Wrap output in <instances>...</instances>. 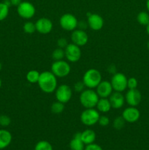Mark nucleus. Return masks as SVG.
I'll list each match as a JSON object with an SVG mask.
<instances>
[{
    "label": "nucleus",
    "mask_w": 149,
    "mask_h": 150,
    "mask_svg": "<svg viewBox=\"0 0 149 150\" xmlns=\"http://www.w3.org/2000/svg\"><path fill=\"white\" fill-rule=\"evenodd\" d=\"M37 83L39 89L46 94L54 92L58 86L57 77L51 71H44L40 73Z\"/></svg>",
    "instance_id": "f257e3e1"
},
{
    "label": "nucleus",
    "mask_w": 149,
    "mask_h": 150,
    "mask_svg": "<svg viewBox=\"0 0 149 150\" xmlns=\"http://www.w3.org/2000/svg\"><path fill=\"white\" fill-rule=\"evenodd\" d=\"M99 99V97L98 96L96 91L88 88L80 93L79 98L80 104L85 108H93L96 107Z\"/></svg>",
    "instance_id": "f03ea898"
},
{
    "label": "nucleus",
    "mask_w": 149,
    "mask_h": 150,
    "mask_svg": "<svg viewBox=\"0 0 149 150\" xmlns=\"http://www.w3.org/2000/svg\"><path fill=\"white\" fill-rule=\"evenodd\" d=\"M102 81L101 73L94 68L86 70L83 76V82L88 89H96Z\"/></svg>",
    "instance_id": "7ed1b4c3"
},
{
    "label": "nucleus",
    "mask_w": 149,
    "mask_h": 150,
    "mask_svg": "<svg viewBox=\"0 0 149 150\" xmlns=\"http://www.w3.org/2000/svg\"><path fill=\"white\" fill-rule=\"evenodd\" d=\"M99 112L93 108H86L80 114V121L86 126H93L98 123Z\"/></svg>",
    "instance_id": "20e7f679"
},
{
    "label": "nucleus",
    "mask_w": 149,
    "mask_h": 150,
    "mask_svg": "<svg viewBox=\"0 0 149 150\" xmlns=\"http://www.w3.org/2000/svg\"><path fill=\"white\" fill-rule=\"evenodd\" d=\"M51 71L57 78H64L70 75L71 67L67 62L63 59L59 61H54L51 65Z\"/></svg>",
    "instance_id": "39448f33"
},
{
    "label": "nucleus",
    "mask_w": 149,
    "mask_h": 150,
    "mask_svg": "<svg viewBox=\"0 0 149 150\" xmlns=\"http://www.w3.org/2000/svg\"><path fill=\"white\" fill-rule=\"evenodd\" d=\"M59 24L64 30L72 32L78 26V21L74 15L71 13H65L60 18Z\"/></svg>",
    "instance_id": "423d86ee"
},
{
    "label": "nucleus",
    "mask_w": 149,
    "mask_h": 150,
    "mask_svg": "<svg viewBox=\"0 0 149 150\" xmlns=\"http://www.w3.org/2000/svg\"><path fill=\"white\" fill-rule=\"evenodd\" d=\"M127 76L121 73H115L112 76L110 83L113 91L118 92H123L127 88Z\"/></svg>",
    "instance_id": "0eeeda50"
},
{
    "label": "nucleus",
    "mask_w": 149,
    "mask_h": 150,
    "mask_svg": "<svg viewBox=\"0 0 149 150\" xmlns=\"http://www.w3.org/2000/svg\"><path fill=\"white\" fill-rule=\"evenodd\" d=\"M55 97L57 101L65 104L71 100L72 96V90L67 84H61L57 86L55 92Z\"/></svg>",
    "instance_id": "6e6552de"
},
{
    "label": "nucleus",
    "mask_w": 149,
    "mask_h": 150,
    "mask_svg": "<svg viewBox=\"0 0 149 150\" xmlns=\"http://www.w3.org/2000/svg\"><path fill=\"white\" fill-rule=\"evenodd\" d=\"M65 57L70 62H77L81 58V49L80 47L77 46L74 43H69L64 48Z\"/></svg>",
    "instance_id": "1a4fd4ad"
},
{
    "label": "nucleus",
    "mask_w": 149,
    "mask_h": 150,
    "mask_svg": "<svg viewBox=\"0 0 149 150\" xmlns=\"http://www.w3.org/2000/svg\"><path fill=\"white\" fill-rule=\"evenodd\" d=\"M17 13L22 18L30 19L35 15L36 9L34 4L29 1H22L17 7Z\"/></svg>",
    "instance_id": "9d476101"
},
{
    "label": "nucleus",
    "mask_w": 149,
    "mask_h": 150,
    "mask_svg": "<svg viewBox=\"0 0 149 150\" xmlns=\"http://www.w3.org/2000/svg\"><path fill=\"white\" fill-rule=\"evenodd\" d=\"M72 42L79 47L84 46L89 41L87 33L83 29H74L71 34Z\"/></svg>",
    "instance_id": "9b49d317"
},
{
    "label": "nucleus",
    "mask_w": 149,
    "mask_h": 150,
    "mask_svg": "<svg viewBox=\"0 0 149 150\" xmlns=\"http://www.w3.org/2000/svg\"><path fill=\"white\" fill-rule=\"evenodd\" d=\"M36 31L42 35H48L53 29V22L48 18H40L35 22Z\"/></svg>",
    "instance_id": "f8f14e48"
},
{
    "label": "nucleus",
    "mask_w": 149,
    "mask_h": 150,
    "mask_svg": "<svg viewBox=\"0 0 149 150\" xmlns=\"http://www.w3.org/2000/svg\"><path fill=\"white\" fill-rule=\"evenodd\" d=\"M142 100V95L137 89H129L126 93L125 101L129 106L136 107L140 103Z\"/></svg>",
    "instance_id": "ddd939ff"
},
{
    "label": "nucleus",
    "mask_w": 149,
    "mask_h": 150,
    "mask_svg": "<svg viewBox=\"0 0 149 150\" xmlns=\"http://www.w3.org/2000/svg\"><path fill=\"white\" fill-rule=\"evenodd\" d=\"M113 92L110 81H102L96 88V92L99 98H108Z\"/></svg>",
    "instance_id": "4468645a"
},
{
    "label": "nucleus",
    "mask_w": 149,
    "mask_h": 150,
    "mask_svg": "<svg viewBox=\"0 0 149 150\" xmlns=\"http://www.w3.org/2000/svg\"><path fill=\"white\" fill-rule=\"evenodd\" d=\"M88 25L92 30H100L104 26L103 18L96 13H89L88 16Z\"/></svg>",
    "instance_id": "2eb2a0df"
},
{
    "label": "nucleus",
    "mask_w": 149,
    "mask_h": 150,
    "mask_svg": "<svg viewBox=\"0 0 149 150\" xmlns=\"http://www.w3.org/2000/svg\"><path fill=\"white\" fill-rule=\"evenodd\" d=\"M140 113L136 107L129 106L125 108L122 113V117L126 122L134 123L140 119Z\"/></svg>",
    "instance_id": "dca6fc26"
},
{
    "label": "nucleus",
    "mask_w": 149,
    "mask_h": 150,
    "mask_svg": "<svg viewBox=\"0 0 149 150\" xmlns=\"http://www.w3.org/2000/svg\"><path fill=\"white\" fill-rule=\"evenodd\" d=\"M110 103L111 104V107L114 109H119L122 108L125 103V97L123 95L121 92H112L110 96L108 98Z\"/></svg>",
    "instance_id": "f3484780"
},
{
    "label": "nucleus",
    "mask_w": 149,
    "mask_h": 150,
    "mask_svg": "<svg viewBox=\"0 0 149 150\" xmlns=\"http://www.w3.org/2000/svg\"><path fill=\"white\" fill-rule=\"evenodd\" d=\"M13 136L10 131L5 129H0V150L5 149L11 144Z\"/></svg>",
    "instance_id": "a211bd4d"
},
{
    "label": "nucleus",
    "mask_w": 149,
    "mask_h": 150,
    "mask_svg": "<svg viewBox=\"0 0 149 150\" xmlns=\"http://www.w3.org/2000/svg\"><path fill=\"white\" fill-rule=\"evenodd\" d=\"M80 139L85 145L91 144L96 140V133L91 129H86L80 133Z\"/></svg>",
    "instance_id": "6ab92c4d"
},
{
    "label": "nucleus",
    "mask_w": 149,
    "mask_h": 150,
    "mask_svg": "<svg viewBox=\"0 0 149 150\" xmlns=\"http://www.w3.org/2000/svg\"><path fill=\"white\" fill-rule=\"evenodd\" d=\"M86 145L80 139V133L74 135L72 139L70 142V148L71 150H84Z\"/></svg>",
    "instance_id": "aec40b11"
},
{
    "label": "nucleus",
    "mask_w": 149,
    "mask_h": 150,
    "mask_svg": "<svg viewBox=\"0 0 149 150\" xmlns=\"http://www.w3.org/2000/svg\"><path fill=\"white\" fill-rule=\"evenodd\" d=\"M96 107V110L99 112L103 113V114H106V113L109 112L111 108H112L111 104L108 98H99Z\"/></svg>",
    "instance_id": "412c9836"
},
{
    "label": "nucleus",
    "mask_w": 149,
    "mask_h": 150,
    "mask_svg": "<svg viewBox=\"0 0 149 150\" xmlns=\"http://www.w3.org/2000/svg\"><path fill=\"white\" fill-rule=\"evenodd\" d=\"M39 76H40V73L39 71L36 70H32L26 73V81L30 83H37Z\"/></svg>",
    "instance_id": "4be33fe9"
},
{
    "label": "nucleus",
    "mask_w": 149,
    "mask_h": 150,
    "mask_svg": "<svg viewBox=\"0 0 149 150\" xmlns=\"http://www.w3.org/2000/svg\"><path fill=\"white\" fill-rule=\"evenodd\" d=\"M64 104L62 103L59 102V101H56V102L53 103V104L51 106V112L55 114H59L64 111Z\"/></svg>",
    "instance_id": "5701e85b"
},
{
    "label": "nucleus",
    "mask_w": 149,
    "mask_h": 150,
    "mask_svg": "<svg viewBox=\"0 0 149 150\" xmlns=\"http://www.w3.org/2000/svg\"><path fill=\"white\" fill-rule=\"evenodd\" d=\"M137 21L140 25L147 26L149 23V14L144 11L140 12L137 15Z\"/></svg>",
    "instance_id": "b1692460"
},
{
    "label": "nucleus",
    "mask_w": 149,
    "mask_h": 150,
    "mask_svg": "<svg viewBox=\"0 0 149 150\" xmlns=\"http://www.w3.org/2000/svg\"><path fill=\"white\" fill-rule=\"evenodd\" d=\"M34 150H53V146L50 142L47 141L42 140L38 142L36 144L34 147Z\"/></svg>",
    "instance_id": "393cba45"
},
{
    "label": "nucleus",
    "mask_w": 149,
    "mask_h": 150,
    "mask_svg": "<svg viewBox=\"0 0 149 150\" xmlns=\"http://www.w3.org/2000/svg\"><path fill=\"white\" fill-rule=\"evenodd\" d=\"M52 58L54 61H59L62 60L64 57H65V54H64V49L61 48H57L53 50L52 52Z\"/></svg>",
    "instance_id": "a878e982"
},
{
    "label": "nucleus",
    "mask_w": 149,
    "mask_h": 150,
    "mask_svg": "<svg viewBox=\"0 0 149 150\" xmlns=\"http://www.w3.org/2000/svg\"><path fill=\"white\" fill-rule=\"evenodd\" d=\"M125 123L126 121L123 118L122 116H119L114 119L113 122H112V126L116 130H121L125 126Z\"/></svg>",
    "instance_id": "bb28decb"
},
{
    "label": "nucleus",
    "mask_w": 149,
    "mask_h": 150,
    "mask_svg": "<svg viewBox=\"0 0 149 150\" xmlns=\"http://www.w3.org/2000/svg\"><path fill=\"white\" fill-rule=\"evenodd\" d=\"M23 31L25 33L29 34V35H32L34 32H36V26H35V23L33 22L28 21L23 24Z\"/></svg>",
    "instance_id": "cd10ccee"
},
{
    "label": "nucleus",
    "mask_w": 149,
    "mask_h": 150,
    "mask_svg": "<svg viewBox=\"0 0 149 150\" xmlns=\"http://www.w3.org/2000/svg\"><path fill=\"white\" fill-rule=\"evenodd\" d=\"M9 7L4 2H0V21L4 20L8 16Z\"/></svg>",
    "instance_id": "c85d7f7f"
},
{
    "label": "nucleus",
    "mask_w": 149,
    "mask_h": 150,
    "mask_svg": "<svg viewBox=\"0 0 149 150\" xmlns=\"http://www.w3.org/2000/svg\"><path fill=\"white\" fill-rule=\"evenodd\" d=\"M11 123V119L7 115H0V126L1 127H7Z\"/></svg>",
    "instance_id": "c756f323"
},
{
    "label": "nucleus",
    "mask_w": 149,
    "mask_h": 150,
    "mask_svg": "<svg viewBox=\"0 0 149 150\" xmlns=\"http://www.w3.org/2000/svg\"><path fill=\"white\" fill-rule=\"evenodd\" d=\"M137 85H138V82L135 78L131 77L127 80V88H129V89H137Z\"/></svg>",
    "instance_id": "7c9ffc66"
},
{
    "label": "nucleus",
    "mask_w": 149,
    "mask_h": 150,
    "mask_svg": "<svg viewBox=\"0 0 149 150\" xmlns=\"http://www.w3.org/2000/svg\"><path fill=\"white\" fill-rule=\"evenodd\" d=\"M98 123L102 127H107L108 125L110 124V119L109 117L107 116H99V120H98Z\"/></svg>",
    "instance_id": "2f4dec72"
},
{
    "label": "nucleus",
    "mask_w": 149,
    "mask_h": 150,
    "mask_svg": "<svg viewBox=\"0 0 149 150\" xmlns=\"http://www.w3.org/2000/svg\"><path fill=\"white\" fill-rule=\"evenodd\" d=\"M85 87H86V86H85L83 81H82L76 82L74 84V90L76 92H77V93H81V92L85 89Z\"/></svg>",
    "instance_id": "473e14b6"
},
{
    "label": "nucleus",
    "mask_w": 149,
    "mask_h": 150,
    "mask_svg": "<svg viewBox=\"0 0 149 150\" xmlns=\"http://www.w3.org/2000/svg\"><path fill=\"white\" fill-rule=\"evenodd\" d=\"M57 45H58V48H61L64 49V48L67 47V45H68V42H67V39L64 38H61L57 40Z\"/></svg>",
    "instance_id": "72a5a7b5"
},
{
    "label": "nucleus",
    "mask_w": 149,
    "mask_h": 150,
    "mask_svg": "<svg viewBox=\"0 0 149 150\" xmlns=\"http://www.w3.org/2000/svg\"><path fill=\"white\" fill-rule=\"evenodd\" d=\"M84 150H103V149L99 145L94 143H92L91 144L86 145Z\"/></svg>",
    "instance_id": "f704fd0d"
},
{
    "label": "nucleus",
    "mask_w": 149,
    "mask_h": 150,
    "mask_svg": "<svg viewBox=\"0 0 149 150\" xmlns=\"http://www.w3.org/2000/svg\"><path fill=\"white\" fill-rule=\"evenodd\" d=\"M21 2H22L21 0H10L11 5L16 6V7H18V6Z\"/></svg>",
    "instance_id": "c9c22d12"
},
{
    "label": "nucleus",
    "mask_w": 149,
    "mask_h": 150,
    "mask_svg": "<svg viewBox=\"0 0 149 150\" xmlns=\"http://www.w3.org/2000/svg\"><path fill=\"white\" fill-rule=\"evenodd\" d=\"M146 32H147L148 35H149V23H148V24L146 26Z\"/></svg>",
    "instance_id": "e433bc0d"
},
{
    "label": "nucleus",
    "mask_w": 149,
    "mask_h": 150,
    "mask_svg": "<svg viewBox=\"0 0 149 150\" xmlns=\"http://www.w3.org/2000/svg\"><path fill=\"white\" fill-rule=\"evenodd\" d=\"M146 7L149 12V0H147V1H146Z\"/></svg>",
    "instance_id": "4c0bfd02"
},
{
    "label": "nucleus",
    "mask_w": 149,
    "mask_h": 150,
    "mask_svg": "<svg viewBox=\"0 0 149 150\" xmlns=\"http://www.w3.org/2000/svg\"><path fill=\"white\" fill-rule=\"evenodd\" d=\"M147 47H148V49H149V41H148V43H147Z\"/></svg>",
    "instance_id": "58836bf2"
},
{
    "label": "nucleus",
    "mask_w": 149,
    "mask_h": 150,
    "mask_svg": "<svg viewBox=\"0 0 149 150\" xmlns=\"http://www.w3.org/2000/svg\"><path fill=\"white\" fill-rule=\"evenodd\" d=\"M1 67H2V66H1V63L0 62V71H1Z\"/></svg>",
    "instance_id": "ea45409f"
},
{
    "label": "nucleus",
    "mask_w": 149,
    "mask_h": 150,
    "mask_svg": "<svg viewBox=\"0 0 149 150\" xmlns=\"http://www.w3.org/2000/svg\"><path fill=\"white\" fill-rule=\"evenodd\" d=\"M1 79H0V88H1Z\"/></svg>",
    "instance_id": "a19ab883"
}]
</instances>
